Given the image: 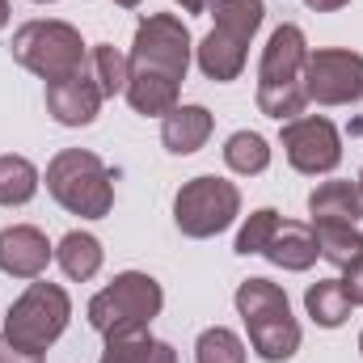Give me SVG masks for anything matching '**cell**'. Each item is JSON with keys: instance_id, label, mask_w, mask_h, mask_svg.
<instances>
[{"instance_id": "6da1fadb", "label": "cell", "mask_w": 363, "mask_h": 363, "mask_svg": "<svg viewBox=\"0 0 363 363\" xmlns=\"http://www.w3.org/2000/svg\"><path fill=\"white\" fill-rule=\"evenodd\" d=\"M161 308H165V291L152 274L123 271L93 296L85 313H89V325L110 342V338L148 334V325L161 317Z\"/></svg>"}, {"instance_id": "7a4b0ae2", "label": "cell", "mask_w": 363, "mask_h": 363, "mask_svg": "<svg viewBox=\"0 0 363 363\" xmlns=\"http://www.w3.org/2000/svg\"><path fill=\"white\" fill-rule=\"evenodd\" d=\"M237 313L250 330V347L258 359L287 363L300 351V321L291 317L287 291L271 279H245L237 287Z\"/></svg>"}, {"instance_id": "3957f363", "label": "cell", "mask_w": 363, "mask_h": 363, "mask_svg": "<svg viewBox=\"0 0 363 363\" xmlns=\"http://www.w3.org/2000/svg\"><path fill=\"white\" fill-rule=\"evenodd\" d=\"M47 194L64 211H72L81 220H101L114 207L110 169L89 148H64V152L51 157V165H47Z\"/></svg>"}, {"instance_id": "277c9868", "label": "cell", "mask_w": 363, "mask_h": 363, "mask_svg": "<svg viewBox=\"0 0 363 363\" xmlns=\"http://www.w3.org/2000/svg\"><path fill=\"white\" fill-rule=\"evenodd\" d=\"M68 317H72V300L60 283H47V279H30V287L9 304L4 313V342L13 347H26V351H43L68 330Z\"/></svg>"}, {"instance_id": "5b68a950", "label": "cell", "mask_w": 363, "mask_h": 363, "mask_svg": "<svg viewBox=\"0 0 363 363\" xmlns=\"http://www.w3.org/2000/svg\"><path fill=\"white\" fill-rule=\"evenodd\" d=\"M9 47H13V60H17L26 72L43 77L47 85H51V81H64V77H72V72H81V68H85V55H89L81 30L68 26V21H26V26L13 34Z\"/></svg>"}, {"instance_id": "8992f818", "label": "cell", "mask_w": 363, "mask_h": 363, "mask_svg": "<svg viewBox=\"0 0 363 363\" xmlns=\"http://www.w3.org/2000/svg\"><path fill=\"white\" fill-rule=\"evenodd\" d=\"M237 216H241V190L216 174L190 178L174 199V224L182 228V237H194V241H207L233 228Z\"/></svg>"}, {"instance_id": "52a82bcc", "label": "cell", "mask_w": 363, "mask_h": 363, "mask_svg": "<svg viewBox=\"0 0 363 363\" xmlns=\"http://www.w3.org/2000/svg\"><path fill=\"white\" fill-rule=\"evenodd\" d=\"M190 55H194V38H190L186 21L174 17V13H148L135 26V38H131V55L127 60L140 72H161V77L186 81Z\"/></svg>"}, {"instance_id": "ba28073f", "label": "cell", "mask_w": 363, "mask_h": 363, "mask_svg": "<svg viewBox=\"0 0 363 363\" xmlns=\"http://www.w3.org/2000/svg\"><path fill=\"white\" fill-rule=\"evenodd\" d=\"M304 93L317 106H355L363 101V55L347 47H321L304 60Z\"/></svg>"}, {"instance_id": "9c48e42d", "label": "cell", "mask_w": 363, "mask_h": 363, "mask_svg": "<svg viewBox=\"0 0 363 363\" xmlns=\"http://www.w3.org/2000/svg\"><path fill=\"white\" fill-rule=\"evenodd\" d=\"M283 140V152H287V165L304 178H317V174H334L338 161H342V135L330 118L321 114H300L291 123H283L279 131Z\"/></svg>"}, {"instance_id": "30bf717a", "label": "cell", "mask_w": 363, "mask_h": 363, "mask_svg": "<svg viewBox=\"0 0 363 363\" xmlns=\"http://www.w3.org/2000/svg\"><path fill=\"white\" fill-rule=\"evenodd\" d=\"M101 101L106 97H101L97 81H93L85 68L72 72V77H64V81H51L47 85V114L60 127H89L93 118H97V110H101Z\"/></svg>"}, {"instance_id": "8fae6325", "label": "cell", "mask_w": 363, "mask_h": 363, "mask_svg": "<svg viewBox=\"0 0 363 363\" xmlns=\"http://www.w3.org/2000/svg\"><path fill=\"white\" fill-rule=\"evenodd\" d=\"M304 60H308V43H304V30L283 21L267 38L262 47V60H258V89L262 85H296L304 77Z\"/></svg>"}, {"instance_id": "7c38bea8", "label": "cell", "mask_w": 363, "mask_h": 363, "mask_svg": "<svg viewBox=\"0 0 363 363\" xmlns=\"http://www.w3.org/2000/svg\"><path fill=\"white\" fill-rule=\"evenodd\" d=\"M55 258L51 241L43 228L34 224H9L0 228V271L13 279H38L47 271V262Z\"/></svg>"}, {"instance_id": "4fadbf2b", "label": "cell", "mask_w": 363, "mask_h": 363, "mask_svg": "<svg viewBox=\"0 0 363 363\" xmlns=\"http://www.w3.org/2000/svg\"><path fill=\"white\" fill-rule=\"evenodd\" d=\"M262 258H267L271 267H279V271H308V267L321 258L313 224H300V220H279V228L271 233V241H267Z\"/></svg>"}, {"instance_id": "5bb4252c", "label": "cell", "mask_w": 363, "mask_h": 363, "mask_svg": "<svg viewBox=\"0 0 363 363\" xmlns=\"http://www.w3.org/2000/svg\"><path fill=\"white\" fill-rule=\"evenodd\" d=\"M194 60H199V72H203L207 81L228 85V81H237V77L245 72L250 43H241V38H233V34H224V30L211 26V34L194 47Z\"/></svg>"}, {"instance_id": "9a60e30c", "label": "cell", "mask_w": 363, "mask_h": 363, "mask_svg": "<svg viewBox=\"0 0 363 363\" xmlns=\"http://www.w3.org/2000/svg\"><path fill=\"white\" fill-rule=\"evenodd\" d=\"M211 127H216V118H211L207 106H174L161 118V144L174 157H190L211 140Z\"/></svg>"}, {"instance_id": "2e32d148", "label": "cell", "mask_w": 363, "mask_h": 363, "mask_svg": "<svg viewBox=\"0 0 363 363\" xmlns=\"http://www.w3.org/2000/svg\"><path fill=\"white\" fill-rule=\"evenodd\" d=\"M308 216L313 224H359L363 220V194L359 182H321L308 194Z\"/></svg>"}, {"instance_id": "e0dca14e", "label": "cell", "mask_w": 363, "mask_h": 363, "mask_svg": "<svg viewBox=\"0 0 363 363\" xmlns=\"http://www.w3.org/2000/svg\"><path fill=\"white\" fill-rule=\"evenodd\" d=\"M178 93H182V81H174V77L131 68V81H127V93H123V97L131 101L135 114H144V118H165V114L178 106Z\"/></svg>"}, {"instance_id": "ac0fdd59", "label": "cell", "mask_w": 363, "mask_h": 363, "mask_svg": "<svg viewBox=\"0 0 363 363\" xmlns=\"http://www.w3.org/2000/svg\"><path fill=\"white\" fill-rule=\"evenodd\" d=\"M101 258H106V250H101V241L93 237V233H68L60 245H55V262H60V271L68 274L72 283H89L93 274L101 271Z\"/></svg>"}, {"instance_id": "d6986e66", "label": "cell", "mask_w": 363, "mask_h": 363, "mask_svg": "<svg viewBox=\"0 0 363 363\" xmlns=\"http://www.w3.org/2000/svg\"><path fill=\"white\" fill-rule=\"evenodd\" d=\"M304 308L308 317L321 325V330H338L347 317H351V296L342 291V279H317L308 291H304Z\"/></svg>"}, {"instance_id": "ffe728a7", "label": "cell", "mask_w": 363, "mask_h": 363, "mask_svg": "<svg viewBox=\"0 0 363 363\" xmlns=\"http://www.w3.org/2000/svg\"><path fill=\"white\" fill-rule=\"evenodd\" d=\"M85 72L97 81L101 97H118V93H127V81H131V60L118 47L97 43V47H89V55H85Z\"/></svg>"}, {"instance_id": "44dd1931", "label": "cell", "mask_w": 363, "mask_h": 363, "mask_svg": "<svg viewBox=\"0 0 363 363\" xmlns=\"http://www.w3.org/2000/svg\"><path fill=\"white\" fill-rule=\"evenodd\" d=\"M211 17H216V30L241 43H254V34L267 21V4L262 0H211Z\"/></svg>"}, {"instance_id": "7402d4cb", "label": "cell", "mask_w": 363, "mask_h": 363, "mask_svg": "<svg viewBox=\"0 0 363 363\" xmlns=\"http://www.w3.org/2000/svg\"><path fill=\"white\" fill-rule=\"evenodd\" d=\"M38 186H43V178H38L34 161H26L17 152L0 157V207H26L38 194Z\"/></svg>"}, {"instance_id": "603a6c76", "label": "cell", "mask_w": 363, "mask_h": 363, "mask_svg": "<svg viewBox=\"0 0 363 363\" xmlns=\"http://www.w3.org/2000/svg\"><path fill=\"white\" fill-rule=\"evenodd\" d=\"M224 165L241 178H258L271 169V144L258 131H233L224 144Z\"/></svg>"}, {"instance_id": "cb8c5ba5", "label": "cell", "mask_w": 363, "mask_h": 363, "mask_svg": "<svg viewBox=\"0 0 363 363\" xmlns=\"http://www.w3.org/2000/svg\"><path fill=\"white\" fill-rule=\"evenodd\" d=\"M97 363H178V351L152 334H131V338H110Z\"/></svg>"}, {"instance_id": "d4e9b609", "label": "cell", "mask_w": 363, "mask_h": 363, "mask_svg": "<svg viewBox=\"0 0 363 363\" xmlns=\"http://www.w3.org/2000/svg\"><path fill=\"white\" fill-rule=\"evenodd\" d=\"M313 233H317V250H321V258L330 262V267H351L355 258L363 254V233L355 224H313Z\"/></svg>"}, {"instance_id": "484cf974", "label": "cell", "mask_w": 363, "mask_h": 363, "mask_svg": "<svg viewBox=\"0 0 363 363\" xmlns=\"http://www.w3.org/2000/svg\"><path fill=\"white\" fill-rule=\"evenodd\" d=\"M245 355H250L245 342L224 325L203 330L199 342H194V363H245Z\"/></svg>"}, {"instance_id": "4316f807", "label": "cell", "mask_w": 363, "mask_h": 363, "mask_svg": "<svg viewBox=\"0 0 363 363\" xmlns=\"http://www.w3.org/2000/svg\"><path fill=\"white\" fill-rule=\"evenodd\" d=\"M304 106H308L304 81H296V85H262V89H258V110H262L267 118L291 123V118L304 114Z\"/></svg>"}, {"instance_id": "83f0119b", "label": "cell", "mask_w": 363, "mask_h": 363, "mask_svg": "<svg viewBox=\"0 0 363 363\" xmlns=\"http://www.w3.org/2000/svg\"><path fill=\"white\" fill-rule=\"evenodd\" d=\"M279 220H283V216H279L274 207H258V211L241 224V233H237V245H233V250H237L241 258L262 254V250H267V241H271V233L279 228Z\"/></svg>"}, {"instance_id": "f1b7e54d", "label": "cell", "mask_w": 363, "mask_h": 363, "mask_svg": "<svg viewBox=\"0 0 363 363\" xmlns=\"http://www.w3.org/2000/svg\"><path fill=\"white\" fill-rule=\"evenodd\" d=\"M342 291L351 296V304H363V254L351 267H342Z\"/></svg>"}, {"instance_id": "f546056e", "label": "cell", "mask_w": 363, "mask_h": 363, "mask_svg": "<svg viewBox=\"0 0 363 363\" xmlns=\"http://www.w3.org/2000/svg\"><path fill=\"white\" fill-rule=\"evenodd\" d=\"M0 363H47L43 351H26V347H13L0 338Z\"/></svg>"}, {"instance_id": "4dcf8cb0", "label": "cell", "mask_w": 363, "mask_h": 363, "mask_svg": "<svg viewBox=\"0 0 363 363\" xmlns=\"http://www.w3.org/2000/svg\"><path fill=\"white\" fill-rule=\"evenodd\" d=\"M313 13H338V9H347L351 0H304Z\"/></svg>"}, {"instance_id": "1f68e13d", "label": "cell", "mask_w": 363, "mask_h": 363, "mask_svg": "<svg viewBox=\"0 0 363 363\" xmlns=\"http://www.w3.org/2000/svg\"><path fill=\"white\" fill-rule=\"evenodd\" d=\"M178 4L186 13H207V9H211V0H178Z\"/></svg>"}, {"instance_id": "d6a6232c", "label": "cell", "mask_w": 363, "mask_h": 363, "mask_svg": "<svg viewBox=\"0 0 363 363\" xmlns=\"http://www.w3.org/2000/svg\"><path fill=\"white\" fill-rule=\"evenodd\" d=\"M9 26V0H0V30Z\"/></svg>"}, {"instance_id": "836d02e7", "label": "cell", "mask_w": 363, "mask_h": 363, "mask_svg": "<svg viewBox=\"0 0 363 363\" xmlns=\"http://www.w3.org/2000/svg\"><path fill=\"white\" fill-rule=\"evenodd\" d=\"M118 9H135V4H144V0H114Z\"/></svg>"}, {"instance_id": "e575fe53", "label": "cell", "mask_w": 363, "mask_h": 363, "mask_svg": "<svg viewBox=\"0 0 363 363\" xmlns=\"http://www.w3.org/2000/svg\"><path fill=\"white\" fill-rule=\"evenodd\" d=\"M359 194H363V169H359Z\"/></svg>"}, {"instance_id": "d590c367", "label": "cell", "mask_w": 363, "mask_h": 363, "mask_svg": "<svg viewBox=\"0 0 363 363\" xmlns=\"http://www.w3.org/2000/svg\"><path fill=\"white\" fill-rule=\"evenodd\" d=\"M34 4H51V0H34Z\"/></svg>"}, {"instance_id": "8d00e7d4", "label": "cell", "mask_w": 363, "mask_h": 363, "mask_svg": "<svg viewBox=\"0 0 363 363\" xmlns=\"http://www.w3.org/2000/svg\"><path fill=\"white\" fill-rule=\"evenodd\" d=\"M359 351H363V334H359Z\"/></svg>"}]
</instances>
